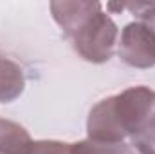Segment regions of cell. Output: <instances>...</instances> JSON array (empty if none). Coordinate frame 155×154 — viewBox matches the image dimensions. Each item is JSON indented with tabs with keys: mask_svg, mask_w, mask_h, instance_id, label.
Returning a JSON list of instances; mask_svg holds the SVG:
<instances>
[{
	"mask_svg": "<svg viewBox=\"0 0 155 154\" xmlns=\"http://www.w3.org/2000/svg\"><path fill=\"white\" fill-rule=\"evenodd\" d=\"M155 123V91L144 85L128 87L97 102L87 120V138L119 143Z\"/></svg>",
	"mask_w": 155,
	"mask_h": 154,
	"instance_id": "6da1fadb",
	"label": "cell"
},
{
	"mask_svg": "<svg viewBox=\"0 0 155 154\" xmlns=\"http://www.w3.org/2000/svg\"><path fill=\"white\" fill-rule=\"evenodd\" d=\"M117 35L119 31L116 22L101 7L71 37V40L74 51L83 60L92 64H105L114 53Z\"/></svg>",
	"mask_w": 155,
	"mask_h": 154,
	"instance_id": "7a4b0ae2",
	"label": "cell"
},
{
	"mask_svg": "<svg viewBox=\"0 0 155 154\" xmlns=\"http://www.w3.org/2000/svg\"><path fill=\"white\" fill-rule=\"evenodd\" d=\"M119 58L137 69H150L155 65V33L153 29L143 22L135 20L124 26L119 38Z\"/></svg>",
	"mask_w": 155,
	"mask_h": 154,
	"instance_id": "3957f363",
	"label": "cell"
},
{
	"mask_svg": "<svg viewBox=\"0 0 155 154\" xmlns=\"http://www.w3.org/2000/svg\"><path fill=\"white\" fill-rule=\"evenodd\" d=\"M103 5L99 2L90 0H78V2H52L51 11L56 20V24L61 27V31L71 38L78 29Z\"/></svg>",
	"mask_w": 155,
	"mask_h": 154,
	"instance_id": "277c9868",
	"label": "cell"
},
{
	"mask_svg": "<svg viewBox=\"0 0 155 154\" xmlns=\"http://www.w3.org/2000/svg\"><path fill=\"white\" fill-rule=\"evenodd\" d=\"M33 143L25 127L0 118V154H31Z\"/></svg>",
	"mask_w": 155,
	"mask_h": 154,
	"instance_id": "5b68a950",
	"label": "cell"
},
{
	"mask_svg": "<svg viewBox=\"0 0 155 154\" xmlns=\"http://www.w3.org/2000/svg\"><path fill=\"white\" fill-rule=\"evenodd\" d=\"M25 87V76L18 64L0 58V103L15 102Z\"/></svg>",
	"mask_w": 155,
	"mask_h": 154,
	"instance_id": "8992f818",
	"label": "cell"
},
{
	"mask_svg": "<svg viewBox=\"0 0 155 154\" xmlns=\"http://www.w3.org/2000/svg\"><path fill=\"white\" fill-rule=\"evenodd\" d=\"M71 154H135L134 147L119 142V143H108V142H97L85 138L81 142L71 143Z\"/></svg>",
	"mask_w": 155,
	"mask_h": 154,
	"instance_id": "52a82bcc",
	"label": "cell"
},
{
	"mask_svg": "<svg viewBox=\"0 0 155 154\" xmlns=\"http://www.w3.org/2000/svg\"><path fill=\"white\" fill-rule=\"evenodd\" d=\"M123 9H128L137 20L146 22L155 33V2H130L123 4Z\"/></svg>",
	"mask_w": 155,
	"mask_h": 154,
	"instance_id": "ba28073f",
	"label": "cell"
},
{
	"mask_svg": "<svg viewBox=\"0 0 155 154\" xmlns=\"http://www.w3.org/2000/svg\"><path fill=\"white\" fill-rule=\"evenodd\" d=\"M130 142L134 151H137L139 154H155V123H152L143 132L135 134Z\"/></svg>",
	"mask_w": 155,
	"mask_h": 154,
	"instance_id": "9c48e42d",
	"label": "cell"
},
{
	"mask_svg": "<svg viewBox=\"0 0 155 154\" xmlns=\"http://www.w3.org/2000/svg\"><path fill=\"white\" fill-rule=\"evenodd\" d=\"M31 154H71V143L58 140H40L33 143Z\"/></svg>",
	"mask_w": 155,
	"mask_h": 154,
	"instance_id": "30bf717a",
	"label": "cell"
}]
</instances>
